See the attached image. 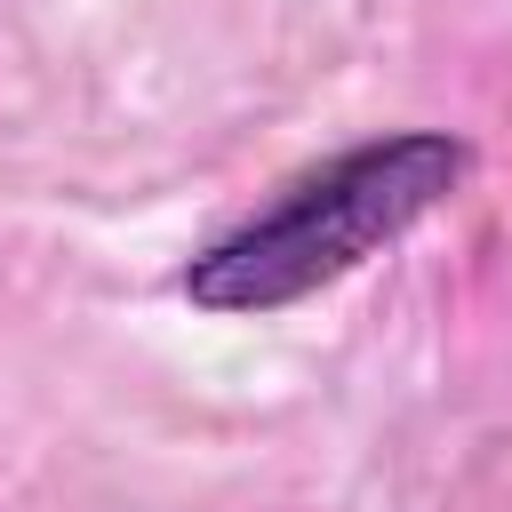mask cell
Returning a JSON list of instances; mask_svg holds the SVG:
<instances>
[{"mask_svg":"<svg viewBox=\"0 0 512 512\" xmlns=\"http://www.w3.org/2000/svg\"><path fill=\"white\" fill-rule=\"evenodd\" d=\"M464 168H472V152L448 128H392V136L344 144L336 160L296 176L272 208L216 232L184 264L176 288L216 320L288 312V304L336 288L344 272H360L368 256H384L400 232H416L464 184Z\"/></svg>","mask_w":512,"mask_h":512,"instance_id":"6da1fadb","label":"cell"}]
</instances>
